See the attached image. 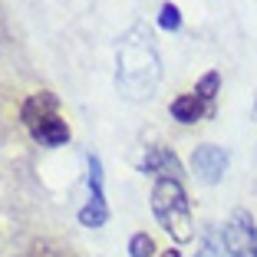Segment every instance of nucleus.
<instances>
[{
	"label": "nucleus",
	"mask_w": 257,
	"mask_h": 257,
	"mask_svg": "<svg viewBox=\"0 0 257 257\" xmlns=\"http://www.w3.org/2000/svg\"><path fill=\"white\" fill-rule=\"evenodd\" d=\"M227 172V152L214 142H204V145H195L191 152V175L204 185H218Z\"/></svg>",
	"instance_id": "obj_5"
},
{
	"label": "nucleus",
	"mask_w": 257,
	"mask_h": 257,
	"mask_svg": "<svg viewBox=\"0 0 257 257\" xmlns=\"http://www.w3.org/2000/svg\"><path fill=\"white\" fill-rule=\"evenodd\" d=\"M30 132H33V139H37L40 145H46V149H60V145L69 142V125L60 119V115H50V119L37 122Z\"/></svg>",
	"instance_id": "obj_8"
},
{
	"label": "nucleus",
	"mask_w": 257,
	"mask_h": 257,
	"mask_svg": "<svg viewBox=\"0 0 257 257\" xmlns=\"http://www.w3.org/2000/svg\"><path fill=\"white\" fill-rule=\"evenodd\" d=\"M162 83V60L155 37L145 23H136L122 33L115 46V89L128 102H145Z\"/></svg>",
	"instance_id": "obj_1"
},
{
	"label": "nucleus",
	"mask_w": 257,
	"mask_h": 257,
	"mask_svg": "<svg viewBox=\"0 0 257 257\" xmlns=\"http://www.w3.org/2000/svg\"><path fill=\"white\" fill-rule=\"evenodd\" d=\"M23 122H27V128H33L37 122L50 119V115H56V99L50 96V92H40V96H30L27 102H23Z\"/></svg>",
	"instance_id": "obj_9"
},
{
	"label": "nucleus",
	"mask_w": 257,
	"mask_h": 257,
	"mask_svg": "<svg viewBox=\"0 0 257 257\" xmlns=\"http://www.w3.org/2000/svg\"><path fill=\"white\" fill-rule=\"evenodd\" d=\"M218 86H221V76H218V73L211 69V73H204L201 79L195 83V96H201L204 102H208V106H214V96H218Z\"/></svg>",
	"instance_id": "obj_10"
},
{
	"label": "nucleus",
	"mask_w": 257,
	"mask_h": 257,
	"mask_svg": "<svg viewBox=\"0 0 257 257\" xmlns=\"http://www.w3.org/2000/svg\"><path fill=\"white\" fill-rule=\"evenodd\" d=\"M168 112H172L175 119L182 122V125H191V122H198L204 112H214V106H208V102H204L201 96H195V92H185V96L172 99Z\"/></svg>",
	"instance_id": "obj_7"
},
{
	"label": "nucleus",
	"mask_w": 257,
	"mask_h": 257,
	"mask_svg": "<svg viewBox=\"0 0 257 257\" xmlns=\"http://www.w3.org/2000/svg\"><path fill=\"white\" fill-rule=\"evenodd\" d=\"M109 221V204H106V175L99 155H89V201L79 208V224L83 227H102Z\"/></svg>",
	"instance_id": "obj_4"
},
{
	"label": "nucleus",
	"mask_w": 257,
	"mask_h": 257,
	"mask_svg": "<svg viewBox=\"0 0 257 257\" xmlns=\"http://www.w3.org/2000/svg\"><path fill=\"white\" fill-rule=\"evenodd\" d=\"M159 23L165 30H182V10L175 7V4H165L162 14H159Z\"/></svg>",
	"instance_id": "obj_13"
},
{
	"label": "nucleus",
	"mask_w": 257,
	"mask_h": 257,
	"mask_svg": "<svg viewBox=\"0 0 257 257\" xmlns=\"http://www.w3.org/2000/svg\"><path fill=\"white\" fill-rule=\"evenodd\" d=\"M162 257H182V250H175V247L172 250H162Z\"/></svg>",
	"instance_id": "obj_14"
},
{
	"label": "nucleus",
	"mask_w": 257,
	"mask_h": 257,
	"mask_svg": "<svg viewBox=\"0 0 257 257\" xmlns=\"http://www.w3.org/2000/svg\"><path fill=\"white\" fill-rule=\"evenodd\" d=\"M152 211L159 224L168 231V237L178 244H188L195 237V218H191V201L185 195L182 178H159L152 185Z\"/></svg>",
	"instance_id": "obj_2"
},
{
	"label": "nucleus",
	"mask_w": 257,
	"mask_h": 257,
	"mask_svg": "<svg viewBox=\"0 0 257 257\" xmlns=\"http://www.w3.org/2000/svg\"><path fill=\"white\" fill-rule=\"evenodd\" d=\"M254 122H257V96H254Z\"/></svg>",
	"instance_id": "obj_15"
},
{
	"label": "nucleus",
	"mask_w": 257,
	"mask_h": 257,
	"mask_svg": "<svg viewBox=\"0 0 257 257\" xmlns=\"http://www.w3.org/2000/svg\"><path fill=\"white\" fill-rule=\"evenodd\" d=\"M128 257H155V241H152V234L139 231V234L128 237Z\"/></svg>",
	"instance_id": "obj_12"
},
{
	"label": "nucleus",
	"mask_w": 257,
	"mask_h": 257,
	"mask_svg": "<svg viewBox=\"0 0 257 257\" xmlns=\"http://www.w3.org/2000/svg\"><path fill=\"white\" fill-rule=\"evenodd\" d=\"M195 257H227L224 241H221V231L208 227V231H204V244H201V250H198Z\"/></svg>",
	"instance_id": "obj_11"
},
{
	"label": "nucleus",
	"mask_w": 257,
	"mask_h": 257,
	"mask_svg": "<svg viewBox=\"0 0 257 257\" xmlns=\"http://www.w3.org/2000/svg\"><path fill=\"white\" fill-rule=\"evenodd\" d=\"M221 241L227 257H257V221L250 218V211L237 208L221 227Z\"/></svg>",
	"instance_id": "obj_3"
},
{
	"label": "nucleus",
	"mask_w": 257,
	"mask_h": 257,
	"mask_svg": "<svg viewBox=\"0 0 257 257\" xmlns=\"http://www.w3.org/2000/svg\"><path fill=\"white\" fill-rule=\"evenodd\" d=\"M139 172L152 175L155 182H159V178H178V175H182V162H178V155H175L172 149L152 145V149H145L142 162H139Z\"/></svg>",
	"instance_id": "obj_6"
}]
</instances>
